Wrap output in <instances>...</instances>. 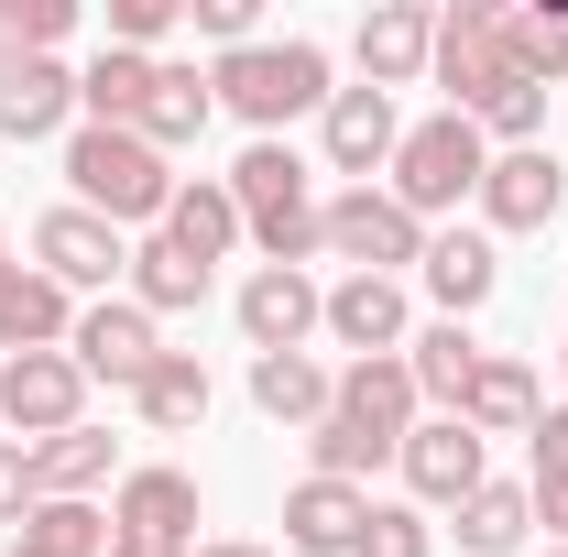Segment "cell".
<instances>
[{
	"instance_id": "obj_1",
	"label": "cell",
	"mask_w": 568,
	"mask_h": 557,
	"mask_svg": "<svg viewBox=\"0 0 568 557\" xmlns=\"http://www.w3.org/2000/svg\"><path fill=\"white\" fill-rule=\"evenodd\" d=\"M416 437V372H405V350L394 361H351L339 383H328V416H317V482H361V470H383L394 448Z\"/></svg>"
},
{
	"instance_id": "obj_2",
	"label": "cell",
	"mask_w": 568,
	"mask_h": 557,
	"mask_svg": "<svg viewBox=\"0 0 568 557\" xmlns=\"http://www.w3.org/2000/svg\"><path fill=\"white\" fill-rule=\"evenodd\" d=\"M230 209H241V241H263V263H284V274H306L317 263V175H306V153H284V142H252L230 175Z\"/></svg>"
},
{
	"instance_id": "obj_3",
	"label": "cell",
	"mask_w": 568,
	"mask_h": 557,
	"mask_svg": "<svg viewBox=\"0 0 568 557\" xmlns=\"http://www.w3.org/2000/svg\"><path fill=\"white\" fill-rule=\"evenodd\" d=\"M67 186H77V209L110 219V230H132V219L164 230V209H175V164H164L142 132H99V121L67 132Z\"/></svg>"
},
{
	"instance_id": "obj_4",
	"label": "cell",
	"mask_w": 568,
	"mask_h": 557,
	"mask_svg": "<svg viewBox=\"0 0 568 557\" xmlns=\"http://www.w3.org/2000/svg\"><path fill=\"white\" fill-rule=\"evenodd\" d=\"M209 88H219V110H241L252 132L274 142L284 121H306V110H328V55L295 33V44H241V55H219L209 67Z\"/></svg>"
},
{
	"instance_id": "obj_5",
	"label": "cell",
	"mask_w": 568,
	"mask_h": 557,
	"mask_svg": "<svg viewBox=\"0 0 568 557\" xmlns=\"http://www.w3.org/2000/svg\"><path fill=\"white\" fill-rule=\"evenodd\" d=\"M481 175H493L481 121H459V110L405 121V142H394V209H405V219H448L459 198H481Z\"/></svg>"
},
{
	"instance_id": "obj_6",
	"label": "cell",
	"mask_w": 568,
	"mask_h": 557,
	"mask_svg": "<svg viewBox=\"0 0 568 557\" xmlns=\"http://www.w3.org/2000/svg\"><path fill=\"white\" fill-rule=\"evenodd\" d=\"M317 252H339L351 274H405V263H426V219L394 209V186H339L317 209Z\"/></svg>"
},
{
	"instance_id": "obj_7",
	"label": "cell",
	"mask_w": 568,
	"mask_h": 557,
	"mask_svg": "<svg viewBox=\"0 0 568 557\" xmlns=\"http://www.w3.org/2000/svg\"><path fill=\"white\" fill-rule=\"evenodd\" d=\"M0 416H11L22 448L67 437V426H88V372H77L67 350H22V361H0Z\"/></svg>"
},
{
	"instance_id": "obj_8",
	"label": "cell",
	"mask_w": 568,
	"mask_h": 557,
	"mask_svg": "<svg viewBox=\"0 0 568 557\" xmlns=\"http://www.w3.org/2000/svg\"><path fill=\"white\" fill-rule=\"evenodd\" d=\"M426 77L448 88V110H459V121H470L503 77H514V55H503V11H493V0H459V11H437V55H426Z\"/></svg>"
},
{
	"instance_id": "obj_9",
	"label": "cell",
	"mask_w": 568,
	"mask_h": 557,
	"mask_svg": "<svg viewBox=\"0 0 568 557\" xmlns=\"http://www.w3.org/2000/svg\"><path fill=\"white\" fill-rule=\"evenodd\" d=\"M33 274H55L67 295H99L110 274H132V241H121L110 219H88V209L67 198V209H44V219H33Z\"/></svg>"
},
{
	"instance_id": "obj_10",
	"label": "cell",
	"mask_w": 568,
	"mask_h": 557,
	"mask_svg": "<svg viewBox=\"0 0 568 557\" xmlns=\"http://www.w3.org/2000/svg\"><path fill=\"white\" fill-rule=\"evenodd\" d=\"M67 361L88 372V383H121V394H132L142 372L164 361V340H153V317H142L132 295H99V306H77V328H67Z\"/></svg>"
},
{
	"instance_id": "obj_11",
	"label": "cell",
	"mask_w": 568,
	"mask_h": 557,
	"mask_svg": "<svg viewBox=\"0 0 568 557\" xmlns=\"http://www.w3.org/2000/svg\"><path fill=\"white\" fill-rule=\"evenodd\" d=\"M317 328H328V284H317V274L263 263V274L241 284V340H252V361H263V350H306Z\"/></svg>"
},
{
	"instance_id": "obj_12",
	"label": "cell",
	"mask_w": 568,
	"mask_h": 557,
	"mask_svg": "<svg viewBox=\"0 0 568 557\" xmlns=\"http://www.w3.org/2000/svg\"><path fill=\"white\" fill-rule=\"evenodd\" d=\"M470 209L493 219V230H547L568 209V164L547 142H525V153H493V175H481V198Z\"/></svg>"
},
{
	"instance_id": "obj_13",
	"label": "cell",
	"mask_w": 568,
	"mask_h": 557,
	"mask_svg": "<svg viewBox=\"0 0 568 557\" xmlns=\"http://www.w3.org/2000/svg\"><path fill=\"white\" fill-rule=\"evenodd\" d=\"M426 55H437V11L426 0H383V11H361V88H416Z\"/></svg>"
},
{
	"instance_id": "obj_14",
	"label": "cell",
	"mask_w": 568,
	"mask_h": 557,
	"mask_svg": "<svg viewBox=\"0 0 568 557\" xmlns=\"http://www.w3.org/2000/svg\"><path fill=\"white\" fill-rule=\"evenodd\" d=\"M317 142H328V164H339V175H361V186H372V164H394L405 121H394V99H383V88H328Z\"/></svg>"
},
{
	"instance_id": "obj_15",
	"label": "cell",
	"mask_w": 568,
	"mask_h": 557,
	"mask_svg": "<svg viewBox=\"0 0 568 557\" xmlns=\"http://www.w3.org/2000/svg\"><path fill=\"white\" fill-rule=\"evenodd\" d=\"M394 459H405V482H416V503H470V492L493 482V459H481V437H470L459 416H426L416 437L394 448Z\"/></svg>"
},
{
	"instance_id": "obj_16",
	"label": "cell",
	"mask_w": 568,
	"mask_h": 557,
	"mask_svg": "<svg viewBox=\"0 0 568 557\" xmlns=\"http://www.w3.org/2000/svg\"><path fill=\"white\" fill-rule=\"evenodd\" d=\"M361 525H372V492L361 482H306L284 492V547H306V557H351L361 547Z\"/></svg>"
},
{
	"instance_id": "obj_17",
	"label": "cell",
	"mask_w": 568,
	"mask_h": 557,
	"mask_svg": "<svg viewBox=\"0 0 568 557\" xmlns=\"http://www.w3.org/2000/svg\"><path fill=\"white\" fill-rule=\"evenodd\" d=\"M328 340L361 361H394L405 350V284L394 274H339L328 284Z\"/></svg>"
},
{
	"instance_id": "obj_18",
	"label": "cell",
	"mask_w": 568,
	"mask_h": 557,
	"mask_svg": "<svg viewBox=\"0 0 568 557\" xmlns=\"http://www.w3.org/2000/svg\"><path fill=\"white\" fill-rule=\"evenodd\" d=\"M110 525H121V536H153V547H186V557H197V482L153 459V470H132V482H121Z\"/></svg>"
},
{
	"instance_id": "obj_19",
	"label": "cell",
	"mask_w": 568,
	"mask_h": 557,
	"mask_svg": "<svg viewBox=\"0 0 568 557\" xmlns=\"http://www.w3.org/2000/svg\"><path fill=\"white\" fill-rule=\"evenodd\" d=\"M77 328V295L55 274H33V263H0V350L22 361V350H67Z\"/></svg>"
},
{
	"instance_id": "obj_20",
	"label": "cell",
	"mask_w": 568,
	"mask_h": 557,
	"mask_svg": "<svg viewBox=\"0 0 568 557\" xmlns=\"http://www.w3.org/2000/svg\"><path fill=\"white\" fill-rule=\"evenodd\" d=\"M536 416H547L536 372H525V361H503V350H481V372H470V394H459V426L493 448V437H536Z\"/></svg>"
},
{
	"instance_id": "obj_21",
	"label": "cell",
	"mask_w": 568,
	"mask_h": 557,
	"mask_svg": "<svg viewBox=\"0 0 568 557\" xmlns=\"http://www.w3.org/2000/svg\"><path fill=\"white\" fill-rule=\"evenodd\" d=\"M67 121H77V67L33 55V67L0 77V142H55Z\"/></svg>"
},
{
	"instance_id": "obj_22",
	"label": "cell",
	"mask_w": 568,
	"mask_h": 557,
	"mask_svg": "<svg viewBox=\"0 0 568 557\" xmlns=\"http://www.w3.org/2000/svg\"><path fill=\"white\" fill-rule=\"evenodd\" d=\"M416 274H426V295L470 328V306H493L503 263H493V241H481V230H426V263H416Z\"/></svg>"
},
{
	"instance_id": "obj_23",
	"label": "cell",
	"mask_w": 568,
	"mask_h": 557,
	"mask_svg": "<svg viewBox=\"0 0 568 557\" xmlns=\"http://www.w3.org/2000/svg\"><path fill=\"white\" fill-rule=\"evenodd\" d=\"M132 405H142V426H153V437H186V426H209L219 383H209V361H197V350H164V361L132 383Z\"/></svg>"
},
{
	"instance_id": "obj_24",
	"label": "cell",
	"mask_w": 568,
	"mask_h": 557,
	"mask_svg": "<svg viewBox=\"0 0 568 557\" xmlns=\"http://www.w3.org/2000/svg\"><path fill=\"white\" fill-rule=\"evenodd\" d=\"M110 470H121V437H110V426H67V437L33 448V492H44V503H88Z\"/></svg>"
},
{
	"instance_id": "obj_25",
	"label": "cell",
	"mask_w": 568,
	"mask_h": 557,
	"mask_svg": "<svg viewBox=\"0 0 568 557\" xmlns=\"http://www.w3.org/2000/svg\"><path fill=\"white\" fill-rule=\"evenodd\" d=\"M328 383H339V372H317V350H263V361H252V405L274 426H317L328 416Z\"/></svg>"
},
{
	"instance_id": "obj_26",
	"label": "cell",
	"mask_w": 568,
	"mask_h": 557,
	"mask_svg": "<svg viewBox=\"0 0 568 557\" xmlns=\"http://www.w3.org/2000/svg\"><path fill=\"white\" fill-rule=\"evenodd\" d=\"M209 110H219V88H209L197 67H153V99H142L132 132L153 142V153H186V142L209 132Z\"/></svg>"
},
{
	"instance_id": "obj_27",
	"label": "cell",
	"mask_w": 568,
	"mask_h": 557,
	"mask_svg": "<svg viewBox=\"0 0 568 557\" xmlns=\"http://www.w3.org/2000/svg\"><path fill=\"white\" fill-rule=\"evenodd\" d=\"M405 372H416V405H448L459 416V394H470V372H481V340L459 328V317H437L405 340Z\"/></svg>"
},
{
	"instance_id": "obj_28",
	"label": "cell",
	"mask_w": 568,
	"mask_h": 557,
	"mask_svg": "<svg viewBox=\"0 0 568 557\" xmlns=\"http://www.w3.org/2000/svg\"><path fill=\"white\" fill-rule=\"evenodd\" d=\"M164 241H175L186 263H219V252L241 241V209H230V186H219V175H175V209H164Z\"/></svg>"
},
{
	"instance_id": "obj_29",
	"label": "cell",
	"mask_w": 568,
	"mask_h": 557,
	"mask_svg": "<svg viewBox=\"0 0 568 557\" xmlns=\"http://www.w3.org/2000/svg\"><path fill=\"white\" fill-rule=\"evenodd\" d=\"M132 306H142V317H186V306H209V263H186L164 230L132 241Z\"/></svg>"
},
{
	"instance_id": "obj_30",
	"label": "cell",
	"mask_w": 568,
	"mask_h": 557,
	"mask_svg": "<svg viewBox=\"0 0 568 557\" xmlns=\"http://www.w3.org/2000/svg\"><path fill=\"white\" fill-rule=\"evenodd\" d=\"M525 525H536V492H525V482H481L470 503H459V547H470V557H514Z\"/></svg>"
},
{
	"instance_id": "obj_31",
	"label": "cell",
	"mask_w": 568,
	"mask_h": 557,
	"mask_svg": "<svg viewBox=\"0 0 568 557\" xmlns=\"http://www.w3.org/2000/svg\"><path fill=\"white\" fill-rule=\"evenodd\" d=\"M11 557H110V525H99L88 503H33V514L11 525Z\"/></svg>"
},
{
	"instance_id": "obj_32",
	"label": "cell",
	"mask_w": 568,
	"mask_h": 557,
	"mask_svg": "<svg viewBox=\"0 0 568 557\" xmlns=\"http://www.w3.org/2000/svg\"><path fill=\"white\" fill-rule=\"evenodd\" d=\"M525 492H536L547 536L568 547V405H547V416H536V437H525Z\"/></svg>"
},
{
	"instance_id": "obj_33",
	"label": "cell",
	"mask_w": 568,
	"mask_h": 557,
	"mask_svg": "<svg viewBox=\"0 0 568 557\" xmlns=\"http://www.w3.org/2000/svg\"><path fill=\"white\" fill-rule=\"evenodd\" d=\"M503 55H514V77L558 88V77H568V0H558V11H503Z\"/></svg>"
},
{
	"instance_id": "obj_34",
	"label": "cell",
	"mask_w": 568,
	"mask_h": 557,
	"mask_svg": "<svg viewBox=\"0 0 568 557\" xmlns=\"http://www.w3.org/2000/svg\"><path fill=\"white\" fill-rule=\"evenodd\" d=\"M77 33V0H0V77L33 67V55H55Z\"/></svg>"
},
{
	"instance_id": "obj_35",
	"label": "cell",
	"mask_w": 568,
	"mask_h": 557,
	"mask_svg": "<svg viewBox=\"0 0 568 557\" xmlns=\"http://www.w3.org/2000/svg\"><path fill=\"white\" fill-rule=\"evenodd\" d=\"M351 557H437V536H426L416 503H372V525H361V547H351Z\"/></svg>"
},
{
	"instance_id": "obj_36",
	"label": "cell",
	"mask_w": 568,
	"mask_h": 557,
	"mask_svg": "<svg viewBox=\"0 0 568 557\" xmlns=\"http://www.w3.org/2000/svg\"><path fill=\"white\" fill-rule=\"evenodd\" d=\"M164 33H175V0H110V44L121 55H153Z\"/></svg>"
},
{
	"instance_id": "obj_37",
	"label": "cell",
	"mask_w": 568,
	"mask_h": 557,
	"mask_svg": "<svg viewBox=\"0 0 568 557\" xmlns=\"http://www.w3.org/2000/svg\"><path fill=\"white\" fill-rule=\"evenodd\" d=\"M33 503H44V492H33V448H22V437H0V525H22Z\"/></svg>"
},
{
	"instance_id": "obj_38",
	"label": "cell",
	"mask_w": 568,
	"mask_h": 557,
	"mask_svg": "<svg viewBox=\"0 0 568 557\" xmlns=\"http://www.w3.org/2000/svg\"><path fill=\"white\" fill-rule=\"evenodd\" d=\"M186 22L209 33L219 55H241V44H252V0H186Z\"/></svg>"
},
{
	"instance_id": "obj_39",
	"label": "cell",
	"mask_w": 568,
	"mask_h": 557,
	"mask_svg": "<svg viewBox=\"0 0 568 557\" xmlns=\"http://www.w3.org/2000/svg\"><path fill=\"white\" fill-rule=\"evenodd\" d=\"M110 557H186V547H153V536H121L110 525Z\"/></svg>"
},
{
	"instance_id": "obj_40",
	"label": "cell",
	"mask_w": 568,
	"mask_h": 557,
	"mask_svg": "<svg viewBox=\"0 0 568 557\" xmlns=\"http://www.w3.org/2000/svg\"><path fill=\"white\" fill-rule=\"evenodd\" d=\"M197 557H274V547H241V536H230V547H197Z\"/></svg>"
},
{
	"instance_id": "obj_41",
	"label": "cell",
	"mask_w": 568,
	"mask_h": 557,
	"mask_svg": "<svg viewBox=\"0 0 568 557\" xmlns=\"http://www.w3.org/2000/svg\"><path fill=\"white\" fill-rule=\"evenodd\" d=\"M0 263H11V241H0Z\"/></svg>"
},
{
	"instance_id": "obj_42",
	"label": "cell",
	"mask_w": 568,
	"mask_h": 557,
	"mask_svg": "<svg viewBox=\"0 0 568 557\" xmlns=\"http://www.w3.org/2000/svg\"><path fill=\"white\" fill-rule=\"evenodd\" d=\"M547 557H568V547H547Z\"/></svg>"
},
{
	"instance_id": "obj_43",
	"label": "cell",
	"mask_w": 568,
	"mask_h": 557,
	"mask_svg": "<svg viewBox=\"0 0 568 557\" xmlns=\"http://www.w3.org/2000/svg\"><path fill=\"white\" fill-rule=\"evenodd\" d=\"M558 361H568V350H558Z\"/></svg>"
}]
</instances>
